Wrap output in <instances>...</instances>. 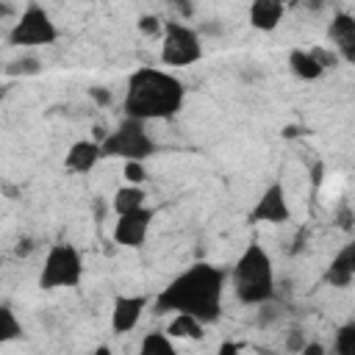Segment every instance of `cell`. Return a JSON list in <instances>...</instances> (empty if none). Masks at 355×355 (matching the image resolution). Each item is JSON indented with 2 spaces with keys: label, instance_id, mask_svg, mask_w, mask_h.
Instances as JSON below:
<instances>
[{
  "label": "cell",
  "instance_id": "cell-1",
  "mask_svg": "<svg viewBox=\"0 0 355 355\" xmlns=\"http://www.w3.org/2000/svg\"><path fill=\"white\" fill-rule=\"evenodd\" d=\"M222 291H225V269L208 261H197L158 291L155 311L189 313L197 316L202 324H211L222 313Z\"/></svg>",
  "mask_w": 355,
  "mask_h": 355
},
{
  "label": "cell",
  "instance_id": "cell-2",
  "mask_svg": "<svg viewBox=\"0 0 355 355\" xmlns=\"http://www.w3.org/2000/svg\"><path fill=\"white\" fill-rule=\"evenodd\" d=\"M183 103H186V86L178 75L158 67H139L128 78L122 111L130 119L153 122V119L178 116Z\"/></svg>",
  "mask_w": 355,
  "mask_h": 355
},
{
  "label": "cell",
  "instance_id": "cell-3",
  "mask_svg": "<svg viewBox=\"0 0 355 355\" xmlns=\"http://www.w3.org/2000/svg\"><path fill=\"white\" fill-rule=\"evenodd\" d=\"M230 283L236 291V300L244 305H266L275 297V266L269 252L261 244L244 247V252L236 258Z\"/></svg>",
  "mask_w": 355,
  "mask_h": 355
},
{
  "label": "cell",
  "instance_id": "cell-4",
  "mask_svg": "<svg viewBox=\"0 0 355 355\" xmlns=\"http://www.w3.org/2000/svg\"><path fill=\"white\" fill-rule=\"evenodd\" d=\"M158 144L147 133V122L122 116V122L103 139V155L105 158H122V161H147L155 155Z\"/></svg>",
  "mask_w": 355,
  "mask_h": 355
},
{
  "label": "cell",
  "instance_id": "cell-5",
  "mask_svg": "<svg viewBox=\"0 0 355 355\" xmlns=\"http://www.w3.org/2000/svg\"><path fill=\"white\" fill-rule=\"evenodd\" d=\"M83 277V255L75 244L55 241L42 263L39 272V288L44 291H58V288H75Z\"/></svg>",
  "mask_w": 355,
  "mask_h": 355
},
{
  "label": "cell",
  "instance_id": "cell-6",
  "mask_svg": "<svg viewBox=\"0 0 355 355\" xmlns=\"http://www.w3.org/2000/svg\"><path fill=\"white\" fill-rule=\"evenodd\" d=\"M55 39H58V28L50 11L39 3H28L8 31V44L14 47H44L53 44Z\"/></svg>",
  "mask_w": 355,
  "mask_h": 355
},
{
  "label": "cell",
  "instance_id": "cell-7",
  "mask_svg": "<svg viewBox=\"0 0 355 355\" xmlns=\"http://www.w3.org/2000/svg\"><path fill=\"white\" fill-rule=\"evenodd\" d=\"M202 58V36L197 28L172 19L164 25L161 36V61L166 67H191Z\"/></svg>",
  "mask_w": 355,
  "mask_h": 355
},
{
  "label": "cell",
  "instance_id": "cell-8",
  "mask_svg": "<svg viewBox=\"0 0 355 355\" xmlns=\"http://www.w3.org/2000/svg\"><path fill=\"white\" fill-rule=\"evenodd\" d=\"M288 219H291V205H288L286 189L280 180H275L255 200V205L250 211V222L252 225H283Z\"/></svg>",
  "mask_w": 355,
  "mask_h": 355
},
{
  "label": "cell",
  "instance_id": "cell-9",
  "mask_svg": "<svg viewBox=\"0 0 355 355\" xmlns=\"http://www.w3.org/2000/svg\"><path fill=\"white\" fill-rule=\"evenodd\" d=\"M153 216H155V211H153L150 205L116 216V225H114V241H116L119 247H133V250L141 247V244L147 241Z\"/></svg>",
  "mask_w": 355,
  "mask_h": 355
},
{
  "label": "cell",
  "instance_id": "cell-10",
  "mask_svg": "<svg viewBox=\"0 0 355 355\" xmlns=\"http://www.w3.org/2000/svg\"><path fill=\"white\" fill-rule=\"evenodd\" d=\"M327 42L333 44L338 61L355 64V14L338 11L327 22Z\"/></svg>",
  "mask_w": 355,
  "mask_h": 355
},
{
  "label": "cell",
  "instance_id": "cell-11",
  "mask_svg": "<svg viewBox=\"0 0 355 355\" xmlns=\"http://www.w3.org/2000/svg\"><path fill=\"white\" fill-rule=\"evenodd\" d=\"M144 311H147V297L144 294H122V297H116L114 305H111V330L116 336L130 333L141 322Z\"/></svg>",
  "mask_w": 355,
  "mask_h": 355
},
{
  "label": "cell",
  "instance_id": "cell-12",
  "mask_svg": "<svg viewBox=\"0 0 355 355\" xmlns=\"http://www.w3.org/2000/svg\"><path fill=\"white\" fill-rule=\"evenodd\" d=\"M103 158H105V155H103V144H100L97 139H78V141L69 144V150H67V155H64V166H67L69 172H75V175H86V172H92Z\"/></svg>",
  "mask_w": 355,
  "mask_h": 355
},
{
  "label": "cell",
  "instance_id": "cell-13",
  "mask_svg": "<svg viewBox=\"0 0 355 355\" xmlns=\"http://www.w3.org/2000/svg\"><path fill=\"white\" fill-rule=\"evenodd\" d=\"M355 280V239L347 241L327 263L324 269V283L333 288H347Z\"/></svg>",
  "mask_w": 355,
  "mask_h": 355
},
{
  "label": "cell",
  "instance_id": "cell-14",
  "mask_svg": "<svg viewBox=\"0 0 355 355\" xmlns=\"http://www.w3.org/2000/svg\"><path fill=\"white\" fill-rule=\"evenodd\" d=\"M286 14V6L277 0H255L250 6V25L261 33H272Z\"/></svg>",
  "mask_w": 355,
  "mask_h": 355
},
{
  "label": "cell",
  "instance_id": "cell-15",
  "mask_svg": "<svg viewBox=\"0 0 355 355\" xmlns=\"http://www.w3.org/2000/svg\"><path fill=\"white\" fill-rule=\"evenodd\" d=\"M288 67L300 80H319L324 75V67H322V61L316 58L313 50H300V47L291 50L288 53Z\"/></svg>",
  "mask_w": 355,
  "mask_h": 355
},
{
  "label": "cell",
  "instance_id": "cell-16",
  "mask_svg": "<svg viewBox=\"0 0 355 355\" xmlns=\"http://www.w3.org/2000/svg\"><path fill=\"white\" fill-rule=\"evenodd\" d=\"M166 333L175 338V341H197L205 336V324L197 319V316H189V313H175L172 322L166 324Z\"/></svg>",
  "mask_w": 355,
  "mask_h": 355
},
{
  "label": "cell",
  "instance_id": "cell-17",
  "mask_svg": "<svg viewBox=\"0 0 355 355\" xmlns=\"http://www.w3.org/2000/svg\"><path fill=\"white\" fill-rule=\"evenodd\" d=\"M147 205V191H144V186H122V189H116V194H114V200H111V208H114V214L116 216H122V214H130V211H139V208H144Z\"/></svg>",
  "mask_w": 355,
  "mask_h": 355
},
{
  "label": "cell",
  "instance_id": "cell-18",
  "mask_svg": "<svg viewBox=\"0 0 355 355\" xmlns=\"http://www.w3.org/2000/svg\"><path fill=\"white\" fill-rule=\"evenodd\" d=\"M139 355H180V352L175 347V338L166 330H155V333H147L141 338Z\"/></svg>",
  "mask_w": 355,
  "mask_h": 355
},
{
  "label": "cell",
  "instance_id": "cell-19",
  "mask_svg": "<svg viewBox=\"0 0 355 355\" xmlns=\"http://www.w3.org/2000/svg\"><path fill=\"white\" fill-rule=\"evenodd\" d=\"M17 338H22V322L17 319L14 308L3 302L0 305V344H11Z\"/></svg>",
  "mask_w": 355,
  "mask_h": 355
},
{
  "label": "cell",
  "instance_id": "cell-20",
  "mask_svg": "<svg viewBox=\"0 0 355 355\" xmlns=\"http://www.w3.org/2000/svg\"><path fill=\"white\" fill-rule=\"evenodd\" d=\"M333 355H355V319L344 322L333 338Z\"/></svg>",
  "mask_w": 355,
  "mask_h": 355
},
{
  "label": "cell",
  "instance_id": "cell-21",
  "mask_svg": "<svg viewBox=\"0 0 355 355\" xmlns=\"http://www.w3.org/2000/svg\"><path fill=\"white\" fill-rule=\"evenodd\" d=\"M39 72H42V61L36 55H19L6 67V75H39Z\"/></svg>",
  "mask_w": 355,
  "mask_h": 355
},
{
  "label": "cell",
  "instance_id": "cell-22",
  "mask_svg": "<svg viewBox=\"0 0 355 355\" xmlns=\"http://www.w3.org/2000/svg\"><path fill=\"white\" fill-rule=\"evenodd\" d=\"M122 175H125V183H128V186H144V180H147V166H144L141 161H125Z\"/></svg>",
  "mask_w": 355,
  "mask_h": 355
},
{
  "label": "cell",
  "instance_id": "cell-23",
  "mask_svg": "<svg viewBox=\"0 0 355 355\" xmlns=\"http://www.w3.org/2000/svg\"><path fill=\"white\" fill-rule=\"evenodd\" d=\"M136 25H139V31H141L144 36H158V33L164 36V25H166V22H164L161 17H155V14H144V17H139Z\"/></svg>",
  "mask_w": 355,
  "mask_h": 355
},
{
  "label": "cell",
  "instance_id": "cell-24",
  "mask_svg": "<svg viewBox=\"0 0 355 355\" xmlns=\"http://www.w3.org/2000/svg\"><path fill=\"white\" fill-rule=\"evenodd\" d=\"M308 344V338L302 336V330H288V336H286V349L288 352H302V347Z\"/></svg>",
  "mask_w": 355,
  "mask_h": 355
},
{
  "label": "cell",
  "instance_id": "cell-25",
  "mask_svg": "<svg viewBox=\"0 0 355 355\" xmlns=\"http://www.w3.org/2000/svg\"><path fill=\"white\" fill-rule=\"evenodd\" d=\"M89 97L97 103V105H111V92L105 86H92L89 89Z\"/></svg>",
  "mask_w": 355,
  "mask_h": 355
},
{
  "label": "cell",
  "instance_id": "cell-26",
  "mask_svg": "<svg viewBox=\"0 0 355 355\" xmlns=\"http://www.w3.org/2000/svg\"><path fill=\"white\" fill-rule=\"evenodd\" d=\"M300 355H324V347L319 344V341H308L305 347H302V352Z\"/></svg>",
  "mask_w": 355,
  "mask_h": 355
},
{
  "label": "cell",
  "instance_id": "cell-27",
  "mask_svg": "<svg viewBox=\"0 0 355 355\" xmlns=\"http://www.w3.org/2000/svg\"><path fill=\"white\" fill-rule=\"evenodd\" d=\"M219 355H239V347L230 344V341H225V344L219 347Z\"/></svg>",
  "mask_w": 355,
  "mask_h": 355
},
{
  "label": "cell",
  "instance_id": "cell-28",
  "mask_svg": "<svg viewBox=\"0 0 355 355\" xmlns=\"http://www.w3.org/2000/svg\"><path fill=\"white\" fill-rule=\"evenodd\" d=\"M28 252H31V239L19 241V247H17V255H28Z\"/></svg>",
  "mask_w": 355,
  "mask_h": 355
},
{
  "label": "cell",
  "instance_id": "cell-29",
  "mask_svg": "<svg viewBox=\"0 0 355 355\" xmlns=\"http://www.w3.org/2000/svg\"><path fill=\"white\" fill-rule=\"evenodd\" d=\"M89 355H111V349H108V347H97V349L89 352Z\"/></svg>",
  "mask_w": 355,
  "mask_h": 355
}]
</instances>
